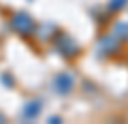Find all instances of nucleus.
<instances>
[{
    "instance_id": "1",
    "label": "nucleus",
    "mask_w": 128,
    "mask_h": 124,
    "mask_svg": "<svg viewBox=\"0 0 128 124\" xmlns=\"http://www.w3.org/2000/svg\"><path fill=\"white\" fill-rule=\"evenodd\" d=\"M52 45H54L56 52L60 54L62 58H66V60H72V58H76V56L82 52L80 43H78L70 33H64V31H58V33H56V37L52 39Z\"/></svg>"
},
{
    "instance_id": "2",
    "label": "nucleus",
    "mask_w": 128,
    "mask_h": 124,
    "mask_svg": "<svg viewBox=\"0 0 128 124\" xmlns=\"http://www.w3.org/2000/svg\"><path fill=\"white\" fill-rule=\"evenodd\" d=\"M10 29L20 37H31L37 33V23L27 12H14L10 18Z\"/></svg>"
},
{
    "instance_id": "3",
    "label": "nucleus",
    "mask_w": 128,
    "mask_h": 124,
    "mask_svg": "<svg viewBox=\"0 0 128 124\" xmlns=\"http://www.w3.org/2000/svg\"><path fill=\"white\" fill-rule=\"evenodd\" d=\"M122 41H120L116 35H112V33H107V35H103V37H99V41H97V54L99 56H105V58H111V56H116V54L120 52V48H122V45H120Z\"/></svg>"
},
{
    "instance_id": "4",
    "label": "nucleus",
    "mask_w": 128,
    "mask_h": 124,
    "mask_svg": "<svg viewBox=\"0 0 128 124\" xmlns=\"http://www.w3.org/2000/svg\"><path fill=\"white\" fill-rule=\"evenodd\" d=\"M54 89L60 95H68L74 89V76L70 72H60L54 78Z\"/></svg>"
},
{
    "instance_id": "5",
    "label": "nucleus",
    "mask_w": 128,
    "mask_h": 124,
    "mask_svg": "<svg viewBox=\"0 0 128 124\" xmlns=\"http://www.w3.org/2000/svg\"><path fill=\"white\" fill-rule=\"evenodd\" d=\"M41 108H43V103L39 99H33V101H27L24 105V110H22V114H24L25 120H33V118H37L41 112Z\"/></svg>"
},
{
    "instance_id": "6",
    "label": "nucleus",
    "mask_w": 128,
    "mask_h": 124,
    "mask_svg": "<svg viewBox=\"0 0 128 124\" xmlns=\"http://www.w3.org/2000/svg\"><path fill=\"white\" fill-rule=\"evenodd\" d=\"M111 33L112 35H116V37L124 43L128 41V22H114L111 27Z\"/></svg>"
},
{
    "instance_id": "7",
    "label": "nucleus",
    "mask_w": 128,
    "mask_h": 124,
    "mask_svg": "<svg viewBox=\"0 0 128 124\" xmlns=\"http://www.w3.org/2000/svg\"><path fill=\"white\" fill-rule=\"evenodd\" d=\"M43 29H45V31L37 29V35H39L43 41H47V39H54L56 33H58V31L54 29V25H52V23H45V25H43Z\"/></svg>"
},
{
    "instance_id": "8",
    "label": "nucleus",
    "mask_w": 128,
    "mask_h": 124,
    "mask_svg": "<svg viewBox=\"0 0 128 124\" xmlns=\"http://www.w3.org/2000/svg\"><path fill=\"white\" fill-rule=\"evenodd\" d=\"M126 4H128V0H109L107 10H109V12H118V10H122Z\"/></svg>"
},
{
    "instance_id": "9",
    "label": "nucleus",
    "mask_w": 128,
    "mask_h": 124,
    "mask_svg": "<svg viewBox=\"0 0 128 124\" xmlns=\"http://www.w3.org/2000/svg\"><path fill=\"white\" fill-rule=\"evenodd\" d=\"M0 84H4L6 87H12V84H14V82H12V76H10V74H2V78H0Z\"/></svg>"
},
{
    "instance_id": "10",
    "label": "nucleus",
    "mask_w": 128,
    "mask_h": 124,
    "mask_svg": "<svg viewBox=\"0 0 128 124\" xmlns=\"http://www.w3.org/2000/svg\"><path fill=\"white\" fill-rule=\"evenodd\" d=\"M48 122H50V124H58V122H60V116H50Z\"/></svg>"
},
{
    "instance_id": "11",
    "label": "nucleus",
    "mask_w": 128,
    "mask_h": 124,
    "mask_svg": "<svg viewBox=\"0 0 128 124\" xmlns=\"http://www.w3.org/2000/svg\"><path fill=\"white\" fill-rule=\"evenodd\" d=\"M4 122H6V116H4L2 112H0V124H4Z\"/></svg>"
}]
</instances>
